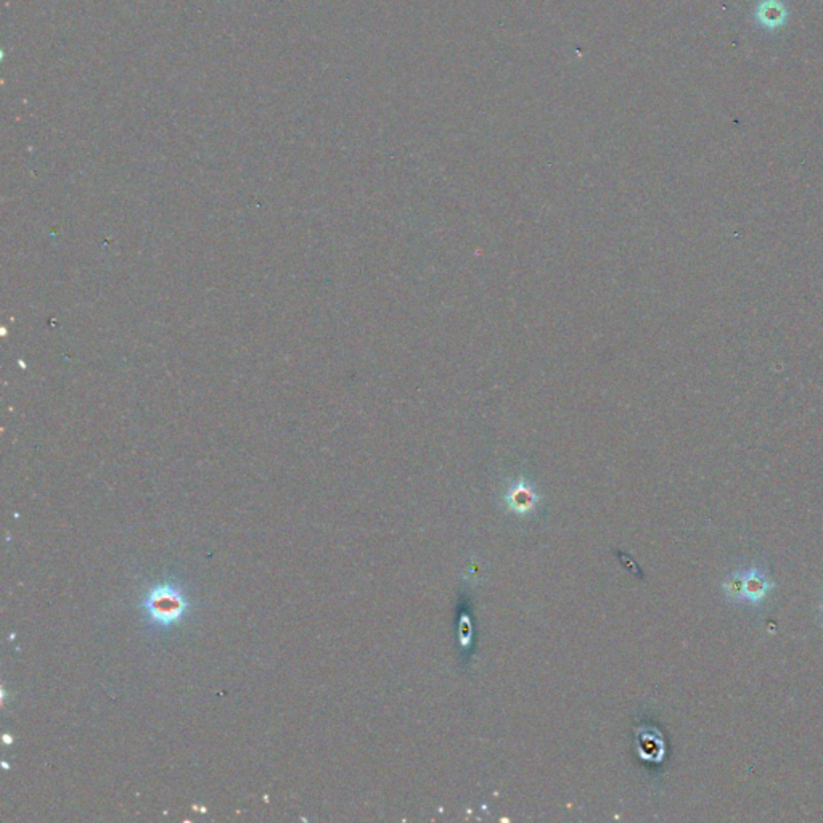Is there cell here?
<instances>
[{
    "instance_id": "1",
    "label": "cell",
    "mask_w": 823,
    "mask_h": 823,
    "mask_svg": "<svg viewBox=\"0 0 823 823\" xmlns=\"http://www.w3.org/2000/svg\"><path fill=\"white\" fill-rule=\"evenodd\" d=\"M143 611L156 628H172L186 619L188 602L184 592L174 584H160L143 598Z\"/></svg>"
},
{
    "instance_id": "2",
    "label": "cell",
    "mask_w": 823,
    "mask_h": 823,
    "mask_svg": "<svg viewBox=\"0 0 823 823\" xmlns=\"http://www.w3.org/2000/svg\"><path fill=\"white\" fill-rule=\"evenodd\" d=\"M774 584L761 567H741L723 579V589L727 598L735 603L759 605L767 597Z\"/></svg>"
},
{
    "instance_id": "3",
    "label": "cell",
    "mask_w": 823,
    "mask_h": 823,
    "mask_svg": "<svg viewBox=\"0 0 823 823\" xmlns=\"http://www.w3.org/2000/svg\"><path fill=\"white\" fill-rule=\"evenodd\" d=\"M759 18L764 24L767 26H775V24H780L784 20V10L778 2L775 0H767V2H762L759 5Z\"/></svg>"
}]
</instances>
